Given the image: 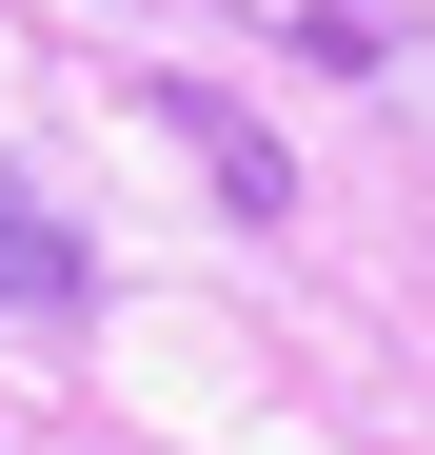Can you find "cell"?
<instances>
[{
    "label": "cell",
    "mask_w": 435,
    "mask_h": 455,
    "mask_svg": "<svg viewBox=\"0 0 435 455\" xmlns=\"http://www.w3.org/2000/svg\"><path fill=\"white\" fill-rule=\"evenodd\" d=\"M80 297H99V258L59 238V218H40L20 179H0V317H80Z\"/></svg>",
    "instance_id": "obj_2"
},
{
    "label": "cell",
    "mask_w": 435,
    "mask_h": 455,
    "mask_svg": "<svg viewBox=\"0 0 435 455\" xmlns=\"http://www.w3.org/2000/svg\"><path fill=\"white\" fill-rule=\"evenodd\" d=\"M198 20H257V40H297V60H336L356 100H396V119L435 139V20H415V0H198Z\"/></svg>",
    "instance_id": "obj_1"
},
{
    "label": "cell",
    "mask_w": 435,
    "mask_h": 455,
    "mask_svg": "<svg viewBox=\"0 0 435 455\" xmlns=\"http://www.w3.org/2000/svg\"><path fill=\"white\" fill-rule=\"evenodd\" d=\"M159 119H178V139H198V159H218V179H238V198H257V218H277V198H297V179H277V139H257V119H238V100H218V80H178V100H159Z\"/></svg>",
    "instance_id": "obj_3"
}]
</instances>
